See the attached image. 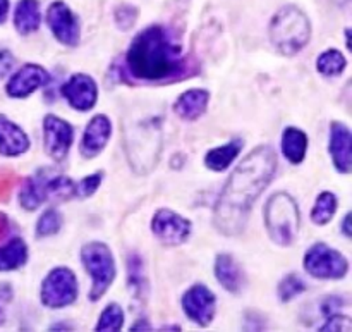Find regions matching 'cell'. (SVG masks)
Returning a JSON list of instances; mask_svg holds the SVG:
<instances>
[{
	"mask_svg": "<svg viewBox=\"0 0 352 332\" xmlns=\"http://www.w3.org/2000/svg\"><path fill=\"white\" fill-rule=\"evenodd\" d=\"M275 171L277 157L272 147L261 145L244 157L217 200L213 219L220 233L236 236L246 227L254 200L270 185Z\"/></svg>",
	"mask_w": 352,
	"mask_h": 332,
	"instance_id": "6da1fadb",
	"label": "cell"
},
{
	"mask_svg": "<svg viewBox=\"0 0 352 332\" xmlns=\"http://www.w3.org/2000/svg\"><path fill=\"white\" fill-rule=\"evenodd\" d=\"M127 69L140 81H167L184 71V57L167 30L150 26L136 34L127 50Z\"/></svg>",
	"mask_w": 352,
	"mask_h": 332,
	"instance_id": "7a4b0ae2",
	"label": "cell"
},
{
	"mask_svg": "<svg viewBox=\"0 0 352 332\" xmlns=\"http://www.w3.org/2000/svg\"><path fill=\"white\" fill-rule=\"evenodd\" d=\"M311 37V24L306 14L294 6L278 10L270 23V40L280 54L296 55Z\"/></svg>",
	"mask_w": 352,
	"mask_h": 332,
	"instance_id": "3957f363",
	"label": "cell"
},
{
	"mask_svg": "<svg viewBox=\"0 0 352 332\" xmlns=\"http://www.w3.org/2000/svg\"><path fill=\"white\" fill-rule=\"evenodd\" d=\"M126 154L131 167L140 174L153 171L160 158L162 131L157 123L134 124L126 133Z\"/></svg>",
	"mask_w": 352,
	"mask_h": 332,
	"instance_id": "277c9868",
	"label": "cell"
},
{
	"mask_svg": "<svg viewBox=\"0 0 352 332\" xmlns=\"http://www.w3.org/2000/svg\"><path fill=\"white\" fill-rule=\"evenodd\" d=\"M76 196V183L65 176L55 174L50 169H41L30 178L21 189L19 202L23 209L36 210L47 200H69Z\"/></svg>",
	"mask_w": 352,
	"mask_h": 332,
	"instance_id": "5b68a950",
	"label": "cell"
},
{
	"mask_svg": "<svg viewBox=\"0 0 352 332\" xmlns=\"http://www.w3.org/2000/svg\"><path fill=\"white\" fill-rule=\"evenodd\" d=\"M265 224L272 240L280 247L294 243L299 231V209L287 193H275L265 207Z\"/></svg>",
	"mask_w": 352,
	"mask_h": 332,
	"instance_id": "8992f818",
	"label": "cell"
},
{
	"mask_svg": "<svg viewBox=\"0 0 352 332\" xmlns=\"http://www.w3.org/2000/svg\"><path fill=\"white\" fill-rule=\"evenodd\" d=\"M81 260L93 281L89 300L98 302L116 279V262H113L112 251L107 245L93 241L82 247Z\"/></svg>",
	"mask_w": 352,
	"mask_h": 332,
	"instance_id": "52a82bcc",
	"label": "cell"
},
{
	"mask_svg": "<svg viewBox=\"0 0 352 332\" xmlns=\"http://www.w3.org/2000/svg\"><path fill=\"white\" fill-rule=\"evenodd\" d=\"M78 298V279L67 267H57L41 284V302L50 309H64Z\"/></svg>",
	"mask_w": 352,
	"mask_h": 332,
	"instance_id": "ba28073f",
	"label": "cell"
},
{
	"mask_svg": "<svg viewBox=\"0 0 352 332\" xmlns=\"http://www.w3.org/2000/svg\"><path fill=\"white\" fill-rule=\"evenodd\" d=\"M305 269L316 279H342L349 271V262L337 250L318 243L306 253Z\"/></svg>",
	"mask_w": 352,
	"mask_h": 332,
	"instance_id": "9c48e42d",
	"label": "cell"
},
{
	"mask_svg": "<svg viewBox=\"0 0 352 332\" xmlns=\"http://www.w3.org/2000/svg\"><path fill=\"white\" fill-rule=\"evenodd\" d=\"M151 229L155 236L167 247H177L189 238L191 233V222L181 217L179 214L168 209H162L155 214L151 220Z\"/></svg>",
	"mask_w": 352,
	"mask_h": 332,
	"instance_id": "30bf717a",
	"label": "cell"
},
{
	"mask_svg": "<svg viewBox=\"0 0 352 332\" xmlns=\"http://www.w3.org/2000/svg\"><path fill=\"white\" fill-rule=\"evenodd\" d=\"M215 295L206 286L196 284L182 296V309L192 322L206 327L215 317Z\"/></svg>",
	"mask_w": 352,
	"mask_h": 332,
	"instance_id": "8fae6325",
	"label": "cell"
},
{
	"mask_svg": "<svg viewBox=\"0 0 352 332\" xmlns=\"http://www.w3.org/2000/svg\"><path fill=\"white\" fill-rule=\"evenodd\" d=\"M45 150L54 160L60 162L67 157L74 138V129L69 123L57 116H47L43 121Z\"/></svg>",
	"mask_w": 352,
	"mask_h": 332,
	"instance_id": "7c38bea8",
	"label": "cell"
},
{
	"mask_svg": "<svg viewBox=\"0 0 352 332\" xmlns=\"http://www.w3.org/2000/svg\"><path fill=\"white\" fill-rule=\"evenodd\" d=\"M47 23L52 33L60 43L74 47L79 41V23L78 17L64 2H54L48 7Z\"/></svg>",
	"mask_w": 352,
	"mask_h": 332,
	"instance_id": "4fadbf2b",
	"label": "cell"
},
{
	"mask_svg": "<svg viewBox=\"0 0 352 332\" xmlns=\"http://www.w3.org/2000/svg\"><path fill=\"white\" fill-rule=\"evenodd\" d=\"M62 95H64V98L67 100L72 109L86 112L96 103L98 88H96L95 81L89 76L74 74L72 78H69L67 83H64Z\"/></svg>",
	"mask_w": 352,
	"mask_h": 332,
	"instance_id": "5bb4252c",
	"label": "cell"
},
{
	"mask_svg": "<svg viewBox=\"0 0 352 332\" xmlns=\"http://www.w3.org/2000/svg\"><path fill=\"white\" fill-rule=\"evenodd\" d=\"M48 79H50V74L47 72V69L36 64H26L10 78L6 90L12 98H24L36 92L40 86L47 85Z\"/></svg>",
	"mask_w": 352,
	"mask_h": 332,
	"instance_id": "9a60e30c",
	"label": "cell"
},
{
	"mask_svg": "<svg viewBox=\"0 0 352 332\" xmlns=\"http://www.w3.org/2000/svg\"><path fill=\"white\" fill-rule=\"evenodd\" d=\"M352 134L342 123H332L330 126V155L336 169L342 174L352 171Z\"/></svg>",
	"mask_w": 352,
	"mask_h": 332,
	"instance_id": "2e32d148",
	"label": "cell"
},
{
	"mask_svg": "<svg viewBox=\"0 0 352 332\" xmlns=\"http://www.w3.org/2000/svg\"><path fill=\"white\" fill-rule=\"evenodd\" d=\"M112 134V124L105 116H95L86 126L85 134L81 141V154L82 157L91 158L96 157L100 152L109 143V138Z\"/></svg>",
	"mask_w": 352,
	"mask_h": 332,
	"instance_id": "e0dca14e",
	"label": "cell"
},
{
	"mask_svg": "<svg viewBox=\"0 0 352 332\" xmlns=\"http://www.w3.org/2000/svg\"><path fill=\"white\" fill-rule=\"evenodd\" d=\"M30 148V140L26 133L17 124L0 116V154L6 157H16Z\"/></svg>",
	"mask_w": 352,
	"mask_h": 332,
	"instance_id": "ac0fdd59",
	"label": "cell"
},
{
	"mask_svg": "<svg viewBox=\"0 0 352 332\" xmlns=\"http://www.w3.org/2000/svg\"><path fill=\"white\" fill-rule=\"evenodd\" d=\"M210 93L206 90H188L182 93L174 103V110L181 119L184 121H196L205 114L206 105H208Z\"/></svg>",
	"mask_w": 352,
	"mask_h": 332,
	"instance_id": "d6986e66",
	"label": "cell"
},
{
	"mask_svg": "<svg viewBox=\"0 0 352 332\" xmlns=\"http://www.w3.org/2000/svg\"><path fill=\"white\" fill-rule=\"evenodd\" d=\"M215 276L217 279H219L220 284H222L227 291L239 293L241 286H243V274H241L239 267H237L232 255L222 253L217 257Z\"/></svg>",
	"mask_w": 352,
	"mask_h": 332,
	"instance_id": "ffe728a7",
	"label": "cell"
},
{
	"mask_svg": "<svg viewBox=\"0 0 352 332\" xmlns=\"http://www.w3.org/2000/svg\"><path fill=\"white\" fill-rule=\"evenodd\" d=\"M14 24L21 34H30L40 26V3L38 0H21L14 14Z\"/></svg>",
	"mask_w": 352,
	"mask_h": 332,
	"instance_id": "44dd1931",
	"label": "cell"
},
{
	"mask_svg": "<svg viewBox=\"0 0 352 332\" xmlns=\"http://www.w3.org/2000/svg\"><path fill=\"white\" fill-rule=\"evenodd\" d=\"M243 145H244L243 140L236 138V140L229 141L227 145H222V147H219V148H213V150H210L208 154H206L205 165L208 169H212V171H217V172L226 171V169L232 164L234 158L239 155Z\"/></svg>",
	"mask_w": 352,
	"mask_h": 332,
	"instance_id": "7402d4cb",
	"label": "cell"
},
{
	"mask_svg": "<svg viewBox=\"0 0 352 332\" xmlns=\"http://www.w3.org/2000/svg\"><path fill=\"white\" fill-rule=\"evenodd\" d=\"M308 148V136L301 129L287 127L282 138V152L291 164H301Z\"/></svg>",
	"mask_w": 352,
	"mask_h": 332,
	"instance_id": "603a6c76",
	"label": "cell"
},
{
	"mask_svg": "<svg viewBox=\"0 0 352 332\" xmlns=\"http://www.w3.org/2000/svg\"><path fill=\"white\" fill-rule=\"evenodd\" d=\"M28 248L21 238H14L0 247V271H14L26 264Z\"/></svg>",
	"mask_w": 352,
	"mask_h": 332,
	"instance_id": "cb8c5ba5",
	"label": "cell"
},
{
	"mask_svg": "<svg viewBox=\"0 0 352 332\" xmlns=\"http://www.w3.org/2000/svg\"><path fill=\"white\" fill-rule=\"evenodd\" d=\"M337 210V196L333 193L325 191L316 198L315 207H313L311 212V220L318 226H325L332 220V217L336 216Z\"/></svg>",
	"mask_w": 352,
	"mask_h": 332,
	"instance_id": "d4e9b609",
	"label": "cell"
},
{
	"mask_svg": "<svg viewBox=\"0 0 352 332\" xmlns=\"http://www.w3.org/2000/svg\"><path fill=\"white\" fill-rule=\"evenodd\" d=\"M347 61L339 50H327L316 61V69L323 76H339L346 69Z\"/></svg>",
	"mask_w": 352,
	"mask_h": 332,
	"instance_id": "484cf974",
	"label": "cell"
},
{
	"mask_svg": "<svg viewBox=\"0 0 352 332\" xmlns=\"http://www.w3.org/2000/svg\"><path fill=\"white\" fill-rule=\"evenodd\" d=\"M127 271H129V286L131 291H134V295L141 296L144 293V269H143V260H141L140 255L133 253L129 255V260H127Z\"/></svg>",
	"mask_w": 352,
	"mask_h": 332,
	"instance_id": "4316f807",
	"label": "cell"
},
{
	"mask_svg": "<svg viewBox=\"0 0 352 332\" xmlns=\"http://www.w3.org/2000/svg\"><path fill=\"white\" fill-rule=\"evenodd\" d=\"M62 227V216L57 209H48L41 214L40 220L36 224V234L40 238L57 234Z\"/></svg>",
	"mask_w": 352,
	"mask_h": 332,
	"instance_id": "83f0119b",
	"label": "cell"
},
{
	"mask_svg": "<svg viewBox=\"0 0 352 332\" xmlns=\"http://www.w3.org/2000/svg\"><path fill=\"white\" fill-rule=\"evenodd\" d=\"M124 326V312L119 305L112 303L103 310L102 317H100L98 324H96V331H120Z\"/></svg>",
	"mask_w": 352,
	"mask_h": 332,
	"instance_id": "f1b7e54d",
	"label": "cell"
},
{
	"mask_svg": "<svg viewBox=\"0 0 352 332\" xmlns=\"http://www.w3.org/2000/svg\"><path fill=\"white\" fill-rule=\"evenodd\" d=\"M305 289H306V284L299 276L289 274L285 276V278L280 281V284H278V298H280V302L287 303L291 302L292 298H296L298 295H301Z\"/></svg>",
	"mask_w": 352,
	"mask_h": 332,
	"instance_id": "f546056e",
	"label": "cell"
},
{
	"mask_svg": "<svg viewBox=\"0 0 352 332\" xmlns=\"http://www.w3.org/2000/svg\"><path fill=\"white\" fill-rule=\"evenodd\" d=\"M100 183H102V172H96V174L86 176L85 179L76 185V196L79 198H86V196H91L93 193L98 189Z\"/></svg>",
	"mask_w": 352,
	"mask_h": 332,
	"instance_id": "4dcf8cb0",
	"label": "cell"
},
{
	"mask_svg": "<svg viewBox=\"0 0 352 332\" xmlns=\"http://www.w3.org/2000/svg\"><path fill=\"white\" fill-rule=\"evenodd\" d=\"M136 17H138L136 9H133V7L129 6L120 7V9H117L116 12V21L117 24H119L120 30H129V28L134 24V21H136Z\"/></svg>",
	"mask_w": 352,
	"mask_h": 332,
	"instance_id": "1f68e13d",
	"label": "cell"
},
{
	"mask_svg": "<svg viewBox=\"0 0 352 332\" xmlns=\"http://www.w3.org/2000/svg\"><path fill=\"white\" fill-rule=\"evenodd\" d=\"M322 331H351V319L347 315H336V313H332L329 320L322 326Z\"/></svg>",
	"mask_w": 352,
	"mask_h": 332,
	"instance_id": "d6a6232c",
	"label": "cell"
},
{
	"mask_svg": "<svg viewBox=\"0 0 352 332\" xmlns=\"http://www.w3.org/2000/svg\"><path fill=\"white\" fill-rule=\"evenodd\" d=\"M14 59L9 52H0V76L7 74L12 69Z\"/></svg>",
	"mask_w": 352,
	"mask_h": 332,
	"instance_id": "836d02e7",
	"label": "cell"
},
{
	"mask_svg": "<svg viewBox=\"0 0 352 332\" xmlns=\"http://www.w3.org/2000/svg\"><path fill=\"white\" fill-rule=\"evenodd\" d=\"M10 188H12V179L6 178V179H2V181H0V200L7 198V196H9Z\"/></svg>",
	"mask_w": 352,
	"mask_h": 332,
	"instance_id": "e575fe53",
	"label": "cell"
},
{
	"mask_svg": "<svg viewBox=\"0 0 352 332\" xmlns=\"http://www.w3.org/2000/svg\"><path fill=\"white\" fill-rule=\"evenodd\" d=\"M9 12V0H0V23H3Z\"/></svg>",
	"mask_w": 352,
	"mask_h": 332,
	"instance_id": "d590c367",
	"label": "cell"
},
{
	"mask_svg": "<svg viewBox=\"0 0 352 332\" xmlns=\"http://www.w3.org/2000/svg\"><path fill=\"white\" fill-rule=\"evenodd\" d=\"M7 229H9V220L3 214H0V238L7 233Z\"/></svg>",
	"mask_w": 352,
	"mask_h": 332,
	"instance_id": "8d00e7d4",
	"label": "cell"
},
{
	"mask_svg": "<svg viewBox=\"0 0 352 332\" xmlns=\"http://www.w3.org/2000/svg\"><path fill=\"white\" fill-rule=\"evenodd\" d=\"M349 224H351V214H347V216L344 217V226H342L344 234H346L347 238H351V227H349Z\"/></svg>",
	"mask_w": 352,
	"mask_h": 332,
	"instance_id": "74e56055",
	"label": "cell"
},
{
	"mask_svg": "<svg viewBox=\"0 0 352 332\" xmlns=\"http://www.w3.org/2000/svg\"><path fill=\"white\" fill-rule=\"evenodd\" d=\"M140 329H150V326H148L144 320H141V322H138L136 326H133V331H140Z\"/></svg>",
	"mask_w": 352,
	"mask_h": 332,
	"instance_id": "f35d334b",
	"label": "cell"
},
{
	"mask_svg": "<svg viewBox=\"0 0 352 332\" xmlns=\"http://www.w3.org/2000/svg\"><path fill=\"white\" fill-rule=\"evenodd\" d=\"M336 2H339L340 6H344V3H347V2H349V0H336Z\"/></svg>",
	"mask_w": 352,
	"mask_h": 332,
	"instance_id": "ab89813d",
	"label": "cell"
},
{
	"mask_svg": "<svg viewBox=\"0 0 352 332\" xmlns=\"http://www.w3.org/2000/svg\"><path fill=\"white\" fill-rule=\"evenodd\" d=\"M3 322V315H2V312H0V324Z\"/></svg>",
	"mask_w": 352,
	"mask_h": 332,
	"instance_id": "60d3db41",
	"label": "cell"
}]
</instances>
